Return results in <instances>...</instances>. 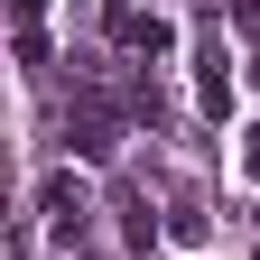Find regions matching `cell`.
<instances>
[{"mask_svg": "<svg viewBox=\"0 0 260 260\" xmlns=\"http://www.w3.org/2000/svg\"><path fill=\"white\" fill-rule=\"evenodd\" d=\"M195 103H205L214 121L233 112V47H223L214 28H205V38H195Z\"/></svg>", "mask_w": 260, "mask_h": 260, "instance_id": "obj_1", "label": "cell"}, {"mask_svg": "<svg viewBox=\"0 0 260 260\" xmlns=\"http://www.w3.org/2000/svg\"><path fill=\"white\" fill-rule=\"evenodd\" d=\"M65 149H75V158H84V168H103V158L121 149V121H112L103 103H84L75 121H65Z\"/></svg>", "mask_w": 260, "mask_h": 260, "instance_id": "obj_2", "label": "cell"}, {"mask_svg": "<svg viewBox=\"0 0 260 260\" xmlns=\"http://www.w3.org/2000/svg\"><path fill=\"white\" fill-rule=\"evenodd\" d=\"M103 28H112V47H149V56H168V47H177V28L158 19V10H130V0H121Z\"/></svg>", "mask_w": 260, "mask_h": 260, "instance_id": "obj_3", "label": "cell"}, {"mask_svg": "<svg viewBox=\"0 0 260 260\" xmlns=\"http://www.w3.org/2000/svg\"><path fill=\"white\" fill-rule=\"evenodd\" d=\"M47 214H56V242H75L84 233V186L75 177H47Z\"/></svg>", "mask_w": 260, "mask_h": 260, "instance_id": "obj_4", "label": "cell"}, {"mask_svg": "<svg viewBox=\"0 0 260 260\" xmlns=\"http://www.w3.org/2000/svg\"><path fill=\"white\" fill-rule=\"evenodd\" d=\"M10 19H19V28H38V19H47V0H10Z\"/></svg>", "mask_w": 260, "mask_h": 260, "instance_id": "obj_5", "label": "cell"}, {"mask_svg": "<svg viewBox=\"0 0 260 260\" xmlns=\"http://www.w3.org/2000/svg\"><path fill=\"white\" fill-rule=\"evenodd\" d=\"M242 168H251V177H260V121H251V130H242Z\"/></svg>", "mask_w": 260, "mask_h": 260, "instance_id": "obj_6", "label": "cell"}]
</instances>
